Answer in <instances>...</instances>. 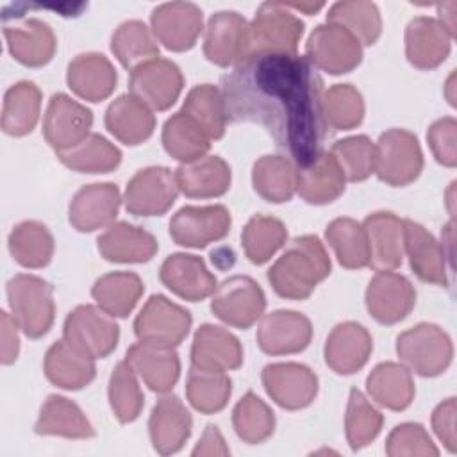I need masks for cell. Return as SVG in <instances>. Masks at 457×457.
Returning <instances> with one entry per match:
<instances>
[{"label":"cell","instance_id":"obj_17","mask_svg":"<svg viewBox=\"0 0 457 457\" xmlns=\"http://www.w3.org/2000/svg\"><path fill=\"white\" fill-rule=\"evenodd\" d=\"M150 25L155 39L168 50L184 52L195 46L204 29V14L193 2H166L152 11Z\"/></svg>","mask_w":457,"mask_h":457},{"label":"cell","instance_id":"obj_6","mask_svg":"<svg viewBox=\"0 0 457 457\" xmlns=\"http://www.w3.org/2000/svg\"><path fill=\"white\" fill-rule=\"evenodd\" d=\"M62 337L79 352L104 359L118 346L120 327L114 316L98 305H79L64 320Z\"/></svg>","mask_w":457,"mask_h":457},{"label":"cell","instance_id":"obj_11","mask_svg":"<svg viewBox=\"0 0 457 457\" xmlns=\"http://www.w3.org/2000/svg\"><path fill=\"white\" fill-rule=\"evenodd\" d=\"M232 218L225 205H186L170 220L171 239L186 248H204L230 232Z\"/></svg>","mask_w":457,"mask_h":457},{"label":"cell","instance_id":"obj_46","mask_svg":"<svg viewBox=\"0 0 457 457\" xmlns=\"http://www.w3.org/2000/svg\"><path fill=\"white\" fill-rule=\"evenodd\" d=\"M232 393V380L227 371H212L191 366L186 382V396L191 407L202 414H214L225 409Z\"/></svg>","mask_w":457,"mask_h":457},{"label":"cell","instance_id":"obj_7","mask_svg":"<svg viewBox=\"0 0 457 457\" xmlns=\"http://www.w3.org/2000/svg\"><path fill=\"white\" fill-rule=\"evenodd\" d=\"M375 173L378 180L402 187L414 182L423 170V154L418 137L405 129H389L380 134Z\"/></svg>","mask_w":457,"mask_h":457},{"label":"cell","instance_id":"obj_5","mask_svg":"<svg viewBox=\"0 0 457 457\" xmlns=\"http://www.w3.org/2000/svg\"><path fill=\"white\" fill-rule=\"evenodd\" d=\"M396 353L403 366L420 377H437L453 357L450 336L434 323H418L396 337Z\"/></svg>","mask_w":457,"mask_h":457},{"label":"cell","instance_id":"obj_10","mask_svg":"<svg viewBox=\"0 0 457 457\" xmlns=\"http://www.w3.org/2000/svg\"><path fill=\"white\" fill-rule=\"evenodd\" d=\"M191 314L164 295H152L134 320V334L139 341L177 346L191 328Z\"/></svg>","mask_w":457,"mask_h":457},{"label":"cell","instance_id":"obj_40","mask_svg":"<svg viewBox=\"0 0 457 457\" xmlns=\"http://www.w3.org/2000/svg\"><path fill=\"white\" fill-rule=\"evenodd\" d=\"M145 291L143 280L132 271H111L91 287V296L107 314L125 318L132 312Z\"/></svg>","mask_w":457,"mask_h":457},{"label":"cell","instance_id":"obj_24","mask_svg":"<svg viewBox=\"0 0 457 457\" xmlns=\"http://www.w3.org/2000/svg\"><path fill=\"white\" fill-rule=\"evenodd\" d=\"M125 359L155 393H168L180 377V361L175 346L139 341L127 350Z\"/></svg>","mask_w":457,"mask_h":457},{"label":"cell","instance_id":"obj_58","mask_svg":"<svg viewBox=\"0 0 457 457\" xmlns=\"http://www.w3.org/2000/svg\"><path fill=\"white\" fill-rule=\"evenodd\" d=\"M18 325L11 314L5 311L0 312V361L2 364H12L20 352V337H18Z\"/></svg>","mask_w":457,"mask_h":457},{"label":"cell","instance_id":"obj_33","mask_svg":"<svg viewBox=\"0 0 457 457\" xmlns=\"http://www.w3.org/2000/svg\"><path fill=\"white\" fill-rule=\"evenodd\" d=\"M105 127L123 145L136 146L154 134L155 114L146 104L127 93L109 104L105 111Z\"/></svg>","mask_w":457,"mask_h":457},{"label":"cell","instance_id":"obj_60","mask_svg":"<svg viewBox=\"0 0 457 457\" xmlns=\"http://www.w3.org/2000/svg\"><path fill=\"white\" fill-rule=\"evenodd\" d=\"M455 7H457V4L455 2H446V4H439L437 5V11H439V21H443L445 18H448V21H446V29H448V32L452 34V37L455 36Z\"/></svg>","mask_w":457,"mask_h":457},{"label":"cell","instance_id":"obj_20","mask_svg":"<svg viewBox=\"0 0 457 457\" xmlns=\"http://www.w3.org/2000/svg\"><path fill=\"white\" fill-rule=\"evenodd\" d=\"M121 195L112 182H95L82 186L70 202L68 218L75 230L95 232L114 223L120 211Z\"/></svg>","mask_w":457,"mask_h":457},{"label":"cell","instance_id":"obj_23","mask_svg":"<svg viewBox=\"0 0 457 457\" xmlns=\"http://www.w3.org/2000/svg\"><path fill=\"white\" fill-rule=\"evenodd\" d=\"M191 428L193 418L179 396L166 395L157 400L148 420L150 441L157 453H177L189 439Z\"/></svg>","mask_w":457,"mask_h":457},{"label":"cell","instance_id":"obj_25","mask_svg":"<svg viewBox=\"0 0 457 457\" xmlns=\"http://www.w3.org/2000/svg\"><path fill=\"white\" fill-rule=\"evenodd\" d=\"M362 228L370 246V266L393 271L403 259V220L389 211H377L364 218Z\"/></svg>","mask_w":457,"mask_h":457},{"label":"cell","instance_id":"obj_4","mask_svg":"<svg viewBox=\"0 0 457 457\" xmlns=\"http://www.w3.org/2000/svg\"><path fill=\"white\" fill-rule=\"evenodd\" d=\"M302 34L303 21L286 5V2H264L250 21L248 55H296Z\"/></svg>","mask_w":457,"mask_h":457},{"label":"cell","instance_id":"obj_27","mask_svg":"<svg viewBox=\"0 0 457 457\" xmlns=\"http://www.w3.org/2000/svg\"><path fill=\"white\" fill-rule=\"evenodd\" d=\"M403 253L409 257L411 270L423 282L446 286V253L443 245L420 223L403 220Z\"/></svg>","mask_w":457,"mask_h":457},{"label":"cell","instance_id":"obj_43","mask_svg":"<svg viewBox=\"0 0 457 457\" xmlns=\"http://www.w3.org/2000/svg\"><path fill=\"white\" fill-rule=\"evenodd\" d=\"M55 154L66 168L79 173H109L121 162L120 148L93 132L77 146Z\"/></svg>","mask_w":457,"mask_h":457},{"label":"cell","instance_id":"obj_18","mask_svg":"<svg viewBox=\"0 0 457 457\" xmlns=\"http://www.w3.org/2000/svg\"><path fill=\"white\" fill-rule=\"evenodd\" d=\"M416 303L411 280L395 271H377L366 287V309L382 325H395L409 316Z\"/></svg>","mask_w":457,"mask_h":457},{"label":"cell","instance_id":"obj_37","mask_svg":"<svg viewBox=\"0 0 457 457\" xmlns=\"http://www.w3.org/2000/svg\"><path fill=\"white\" fill-rule=\"evenodd\" d=\"M366 391L378 405L389 411H403L414 400V380L411 370L400 362L377 364L368 378Z\"/></svg>","mask_w":457,"mask_h":457},{"label":"cell","instance_id":"obj_21","mask_svg":"<svg viewBox=\"0 0 457 457\" xmlns=\"http://www.w3.org/2000/svg\"><path fill=\"white\" fill-rule=\"evenodd\" d=\"M371 350L373 339L370 332L357 321H343L327 336L323 355L332 371L352 375L368 362Z\"/></svg>","mask_w":457,"mask_h":457},{"label":"cell","instance_id":"obj_13","mask_svg":"<svg viewBox=\"0 0 457 457\" xmlns=\"http://www.w3.org/2000/svg\"><path fill=\"white\" fill-rule=\"evenodd\" d=\"M184 77L180 68L164 57H155L130 71L129 91L152 111L170 109L180 96Z\"/></svg>","mask_w":457,"mask_h":457},{"label":"cell","instance_id":"obj_9","mask_svg":"<svg viewBox=\"0 0 457 457\" xmlns=\"http://www.w3.org/2000/svg\"><path fill=\"white\" fill-rule=\"evenodd\" d=\"M266 309L261 286L246 275L225 278L212 293L211 311L223 323L236 328H250Z\"/></svg>","mask_w":457,"mask_h":457},{"label":"cell","instance_id":"obj_57","mask_svg":"<svg viewBox=\"0 0 457 457\" xmlns=\"http://www.w3.org/2000/svg\"><path fill=\"white\" fill-rule=\"evenodd\" d=\"M455 414L457 400L453 396L443 400L432 412V428L437 439L445 445L448 452L457 450V434H455Z\"/></svg>","mask_w":457,"mask_h":457},{"label":"cell","instance_id":"obj_39","mask_svg":"<svg viewBox=\"0 0 457 457\" xmlns=\"http://www.w3.org/2000/svg\"><path fill=\"white\" fill-rule=\"evenodd\" d=\"M252 184L266 202H289L296 193V166L286 155H262L253 162Z\"/></svg>","mask_w":457,"mask_h":457},{"label":"cell","instance_id":"obj_61","mask_svg":"<svg viewBox=\"0 0 457 457\" xmlns=\"http://www.w3.org/2000/svg\"><path fill=\"white\" fill-rule=\"evenodd\" d=\"M289 9H295V11H303L307 14H314L316 11H320L323 7V4H307V2H293V4H286Z\"/></svg>","mask_w":457,"mask_h":457},{"label":"cell","instance_id":"obj_15","mask_svg":"<svg viewBox=\"0 0 457 457\" xmlns=\"http://www.w3.org/2000/svg\"><path fill=\"white\" fill-rule=\"evenodd\" d=\"M175 175L166 166L139 170L127 184L123 202L134 216H161L177 200Z\"/></svg>","mask_w":457,"mask_h":457},{"label":"cell","instance_id":"obj_55","mask_svg":"<svg viewBox=\"0 0 457 457\" xmlns=\"http://www.w3.org/2000/svg\"><path fill=\"white\" fill-rule=\"evenodd\" d=\"M389 457H437L439 450L420 423L396 425L386 439Z\"/></svg>","mask_w":457,"mask_h":457},{"label":"cell","instance_id":"obj_8","mask_svg":"<svg viewBox=\"0 0 457 457\" xmlns=\"http://www.w3.org/2000/svg\"><path fill=\"white\" fill-rule=\"evenodd\" d=\"M305 59L318 70L341 75L355 70L362 61V45L336 23L318 25L307 43Z\"/></svg>","mask_w":457,"mask_h":457},{"label":"cell","instance_id":"obj_34","mask_svg":"<svg viewBox=\"0 0 457 457\" xmlns=\"http://www.w3.org/2000/svg\"><path fill=\"white\" fill-rule=\"evenodd\" d=\"M346 177L330 152H321L311 164L296 166V193L314 205L337 200L345 193Z\"/></svg>","mask_w":457,"mask_h":457},{"label":"cell","instance_id":"obj_48","mask_svg":"<svg viewBox=\"0 0 457 457\" xmlns=\"http://www.w3.org/2000/svg\"><path fill=\"white\" fill-rule=\"evenodd\" d=\"M164 150L180 162H191L207 155L211 139L182 111L170 116L162 127Z\"/></svg>","mask_w":457,"mask_h":457},{"label":"cell","instance_id":"obj_3","mask_svg":"<svg viewBox=\"0 0 457 457\" xmlns=\"http://www.w3.org/2000/svg\"><path fill=\"white\" fill-rule=\"evenodd\" d=\"M7 302L11 316L27 337L37 339L52 328L55 318L54 287L41 277L14 275L7 282Z\"/></svg>","mask_w":457,"mask_h":457},{"label":"cell","instance_id":"obj_31","mask_svg":"<svg viewBox=\"0 0 457 457\" xmlns=\"http://www.w3.org/2000/svg\"><path fill=\"white\" fill-rule=\"evenodd\" d=\"M175 182L182 195L189 198H216L228 191L232 171L218 155H204L191 162H182L175 171Z\"/></svg>","mask_w":457,"mask_h":457},{"label":"cell","instance_id":"obj_52","mask_svg":"<svg viewBox=\"0 0 457 457\" xmlns=\"http://www.w3.org/2000/svg\"><path fill=\"white\" fill-rule=\"evenodd\" d=\"M232 425L241 441L259 445L273 434L275 414L264 400L248 391L232 411Z\"/></svg>","mask_w":457,"mask_h":457},{"label":"cell","instance_id":"obj_44","mask_svg":"<svg viewBox=\"0 0 457 457\" xmlns=\"http://www.w3.org/2000/svg\"><path fill=\"white\" fill-rule=\"evenodd\" d=\"M328 23H336L348 30L361 45H373L382 32L380 11L368 0L336 2L327 14Z\"/></svg>","mask_w":457,"mask_h":457},{"label":"cell","instance_id":"obj_54","mask_svg":"<svg viewBox=\"0 0 457 457\" xmlns=\"http://www.w3.org/2000/svg\"><path fill=\"white\" fill-rule=\"evenodd\" d=\"M330 154L350 182L366 180L371 173H375L377 146L368 136L361 134L339 139L332 145Z\"/></svg>","mask_w":457,"mask_h":457},{"label":"cell","instance_id":"obj_41","mask_svg":"<svg viewBox=\"0 0 457 457\" xmlns=\"http://www.w3.org/2000/svg\"><path fill=\"white\" fill-rule=\"evenodd\" d=\"M12 259L23 268H45L54 255V236L46 225L34 220L18 223L7 239Z\"/></svg>","mask_w":457,"mask_h":457},{"label":"cell","instance_id":"obj_47","mask_svg":"<svg viewBox=\"0 0 457 457\" xmlns=\"http://www.w3.org/2000/svg\"><path fill=\"white\" fill-rule=\"evenodd\" d=\"M325 237L343 268L361 270L370 266V246L362 223L352 218H336L327 225Z\"/></svg>","mask_w":457,"mask_h":457},{"label":"cell","instance_id":"obj_14","mask_svg":"<svg viewBox=\"0 0 457 457\" xmlns=\"http://www.w3.org/2000/svg\"><path fill=\"white\" fill-rule=\"evenodd\" d=\"M262 386L268 396L282 409L309 407L318 395L316 373L300 362H273L262 368Z\"/></svg>","mask_w":457,"mask_h":457},{"label":"cell","instance_id":"obj_26","mask_svg":"<svg viewBox=\"0 0 457 457\" xmlns=\"http://www.w3.org/2000/svg\"><path fill=\"white\" fill-rule=\"evenodd\" d=\"M452 39L437 18L416 16L405 27L407 61L418 70H434L448 57Z\"/></svg>","mask_w":457,"mask_h":457},{"label":"cell","instance_id":"obj_59","mask_svg":"<svg viewBox=\"0 0 457 457\" xmlns=\"http://www.w3.org/2000/svg\"><path fill=\"white\" fill-rule=\"evenodd\" d=\"M230 450L225 445V439L216 425H207L198 445L193 450V455H228Z\"/></svg>","mask_w":457,"mask_h":457},{"label":"cell","instance_id":"obj_45","mask_svg":"<svg viewBox=\"0 0 457 457\" xmlns=\"http://www.w3.org/2000/svg\"><path fill=\"white\" fill-rule=\"evenodd\" d=\"M180 111L191 118L211 141L225 134L227 112L221 91L216 86L198 84L189 89Z\"/></svg>","mask_w":457,"mask_h":457},{"label":"cell","instance_id":"obj_30","mask_svg":"<svg viewBox=\"0 0 457 457\" xmlns=\"http://www.w3.org/2000/svg\"><path fill=\"white\" fill-rule=\"evenodd\" d=\"M2 32L9 54L23 66H45L52 61L55 54V34L43 20L29 18L21 25H5Z\"/></svg>","mask_w":457,"mask_h":457},{"label":"cell","instance_id":"obj_29","mask_svg":"<svg viewBox=\"0 0 457 457\" xmlns=\"http://www.w3.org/2000/svg\"><path fill=\"white\" fill-rule=\"evenodd\" d=\"M66 82L79 98L87 102H102L114 91L118 73L105 55L86 52L73 57L68 64Z\"/></svg>","mask_w":457,"mask_h":457},{"label":"cell","instance_id":"obj_42","mask_svg":"<svg viewBox=\"0 0 457 457\" xmlns=\"http://www.w3.org/2000/svg\"><path fill=\"white\" fill-rule=\"evenodd\" d=\"M111 50L129 71L159 57V45L154 32L139 20H127L114 30Z\"/></svg>","mask_w":457,"mask_h":457},{"label":"cell","instance_id":"obj_16","mask_svg":"<svg viewBox=\"0 0 457 457\" xmlns=\"http://www.w3.org/2000/svg\"><path fill=\"white\" fill-rule=\"evenodd\" d=\"M91 125L93 114L86 105L64 93L52 95L43 118V134L55 152L82 143L91 134Z\"/></svg>","mask_w":457,"mask_h":457},{"label":"cell","instance_id":"obj_35","mask_svg":"<svg viewBox=\"0 0 457 457\" xmlns=\"http://www.w3.org/2000/svg\"><path fill=\"white\" fill-rule=\"evenodd\" d=\"M43 368L46 378L66 391H79L86 387L96 375L95 359L79 352L64 337L46 350Z\"/></svg>","mask_w":457,"mask_h":457},{"label":"cell","instance_id":"obj_38","mask_svg":"<svg viewBox=\"0 0 457 457\" xmlns=\"http://www.w3.org/2000/svg\"><path fill=\"white\" fill-rule=\"evenodd\" d=\"M41 111V91L30 80L12 84L4 95L2 130L9 136L21 137L34 130Z\"/></svg>","mask_w":457,"mask_h":457},{"label":"cell","instance_id":"obj_53","mask_svg":"<svg viewBox=\"0 0 457 457\" xmlns=\"http://www.w3.org/2000/svg\"><path fill=\"white\" fill-rule=\"evenodd\" d=\"M323 118L334 130H352L362 123L364 100L352 84H334L323 91Z\"/></svg>","mask_w":457,"mask_h":457},{"label":"cell","instance_id":"obj_28","mask_svg":"<svg viewBox=\"0 0 457 457\" xmlns=\"http://www.w3.org/2000/svg\"><path fill=\"white\" fill-rule=\"evenodd\" d=\"M243 364L239 339L223 327L204 323L198 327L191 345V366L212 371H230Z\"/></svg>","mask_w":457,"mask_h":457},{"label":"cell","instance_id":"obj_49","mask_svg":"<svg viewBox=\"0 0 457 457\" xmlns=\"http://www.w3.org/2000/svg\"><path fill=\"white\" fill-rule=\"evenodd\" d=\"M287 228L273 216L255 214L248 220L241 232V245L245 255L253 264L268 262L286 243Z\"/></svg>","mask_w":457,"mask_h":457},{"label":"cell","instance_id":"obj_51","mask_svg":"<svg viewBox=\"0 0 457 457\" xmlns=\"http://www.w3.org/2000/svg\"><path fill=\"white\" fill-rule=\"evenodd\" d=\"M382 425V412L359 389H350L345 414V434L350 448L357 452L373 443L380 434Z\"/></svg>","mask_w":457,"mask_h":457},{"label":"cell","instance_id":"obj_1","mask_svg":"<svg viewBox=\"0 0 457 457\" xmlns=\"http://www.w3.org/2000/svg\"><path fill=\"white\" fill-rule=\"evenodd\" d=\"M227 120L259 123L295 166L311 164L327 134L323 80L302 55H248L221 79Z\"/></svg>","mask_w":457,"mask_h":457},{"label":"cell","instance_id":"obj_50","mask_svg":"<svg viewBox=\"0 0 457 457\" xmlns=\"http://www.w3.org/2000/svg\"><path fill=\"white\" fill-rule=\"evenodd\" d=\"M109 405L120 423H130L139 418L145 396L137 382V373L127 359L120 361L109 377Z\"/></svg>","mask_w":457,"mask_h":457},{"label":"cell","instance_id":"obj_22","mask_svg":"<svg viewBox=\"0 0 457 457\" xmlns=\"http://www.w3.org/2000/svg\"><path fill=\"white\" fill-rule=\"evenodd\" d=\"M161 282L177 296L200 302L211 296L216 287V277L207 270L205 262L191 253H171L159 270Z\"/></svg>","mask_w":457,"mask_h":457},{"label":"cell","instance_id":"obj_56","mask_svg":"<svg viewBox=\"0 0 457 457\" xmlns=\"http://www.w3.org/2000/svg\"><path fill=\"white\" fill-rule=\"evenodd\" d=\"M428 146L436 161L446 168L457 164V121L452 116L436 120L427 132Z\"/></svg>","mask_w":457,"mask_h":457},{"label":"cell","instance_id":"obj_36","mask_svg":"<svg viewBox=\"0 0 457 457\" xmlns=\"http://www.w3.org/2000/svg\"><path fill=\"white\" fill-rule=\"evenodd\" d=\"M34 432L39 436H59L66 439L95 437V428L82 409L61 395H50L41 405Z\"/></svg>","mask_w":457,"mask_h":457},{"label":"cell","instance_id":"obj_12","mask_svg":"<svg viewBox=\"0 0 457 457\" xmlns=\"http://www.w3.org/2000/svg\"><path fill=\"white\" fill-rule=\"evenodd\" d=\"M250 23L236 11L212 14L204 30V54L216 66H236L248 57Z\"/></svg>","mask_w":457,"mask_h":457},{"label":"cell","instance_id":"obj_19","mask_svg":"<svg viewBox=\"0 0 457 457\" xmlns=\"http://www.w3.org/2000/svg\"><path fill=\"white\" fill-rule=\"evenodd\" d=\"M312 337L311 320L296 311L278 309L262 316L257 328L259 348L268 355H291L305 350Z\"/></svg>","mask_w":457,"mask_h":457},{"label":"cell","instance_id":"obj_62","mask_svg":"<svg viewBox=\"0 0 457 457\" xmlns=\"http://www.w3.org/2000/svg\"><path fill=\"white\" fill-rule=\"evenodd\" d=\"M453 82H455V73H452V75L448 77V80H446V91H445V95H446V98H448L450 105H455V95H453Z\"/></svg>","mask_w":457,"mask_h":457},{"label":"cell","instance_id":"obj_32","mask_svg":"<svg viewBox=\"0 0 457 457\" xmlns=\"http://www.w3.org/2000/svg\"><path fill=\"white\" fill-rule=\"evenodd\" d=\"M98 252L111 262H148L157 253V239L145 228L116 221L96 239Z\"/></svg>","mask_w":457,"mask_h":457},{"label":"cell","instance_id":"obj_2","mask_svg":"<svg viewBox=\"0 0 457 457\" xmlns=\"http://www.w3.org/2000/svg\"><path fill=\"white\" fill-rule=\"evenodd\" d=\"M330 273V257L318 236L295 237L268 270L273 291L287 300H305Z\"/></svg>","mask_w":457,"mask_h":457}]
</instances>
